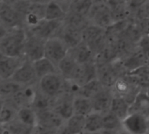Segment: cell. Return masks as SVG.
<instances>
[{
	"mask_svg": "<svg viewBox=\"0 0 149 134\" xmlns=\"http://www.w3.org/2000/svg\"><path fill=\"white\" fill-rule=\"evenodd\" d=\"M26 38L27 31L25 27L8 30L0 40V52L12 57H25L24 49Z\"/></svg>",
	"mask_w": 149,
	"mask_h": 134,
	"instance_id": "6da1fadb",
	"label": "cell"
},
{
	"mask_svg": "<svg viewBox=\"0 0 149 134\" xmlns=\"http://www.w3.org/2000/svg\"><path fill=\"white\" fill-rule=\"evenodd\" d=\"M83 41L88 45L96 56L108 45L106 30L91 24L83 31Z\"/></svg>",
	"mask_w": 149,
	"mask_h": 134,
	"instance_id": "7a4b0ae2",
	"label": "cell"
},
{
	"mask_svg": "<svg viewBox=\"0 0 149 134\" xmlns=\"http://www.w3.org/2000/svg\"><path fill=\"white\" fill-rule=\"evenodd\" d=\"M111 90L114 96L124 98L131 105L136 96L143 90L138 85L132 76L126 74L125 76L118 78Z\"/></svg>",
	"mask_w": 149,
	"mask_h": 134,
	"instance_id": "3957f363",
	"label": "cell"
},
{
	"mask_svg": "<svg viewBox=\"0 0 149 134\" xmlns=\"http://www.w3.org/2000/svg\"><path fill=\"white\" fill-rule=\"evenodd\" d=\"M91 24L107 30L114 24L111 11L105 1H94L88 15Z\"/></svg>",
	"mask_w": 149,
	"mask_h": 134,
	"instance_id": "277c9868",
	"label": "cell"
},
{
	"mask_svg": "<svg viewBox=\"0 0 149 134\" xmlns=\"http://www.w3.org/2000/svg\"><path fill=\"white\" fill-rule=\"evenodd\" d=\"M64 79L59 73L48 75L39 80L38 90L50 99H55L62 93Z\"/></svg>",
	"mask_w": 149,
	"mask_h": 134,
	"instance_id": "5b68a950",
	"label": "cell"
},
{
	"mask_svg": "<svg viewBox=\"0 0 149 134\" xmlns=\"http://www.w3.org/2000/svg\"><path fill=\"white\" fill-rule=\"evenodd\" d=\"M63 27V20L49 21L43 19L35 26L26 29V31L33 35L47 41L52 38H58Z\"/></svg>",
	"mask_w": 149,
	"mask_h": 134,
	"instance_id": "8992f818",
	"label": "cell"
},
{
	"mask_svg": "<svg viewBox=\"0 0 149 134\" xmlns=\"http://www.w3.org/2000/svg\"><path fill=\"white\" fill-rule=\"evenodd\" d=\"M69 49L60 38H52L45 43V58L56 67L67 56Z\"/></svg>",
	"mask_w": 149,
	"mask_h": 134,
	"instance_id": "52a82bcc",
	"label": "cell"
},
{
	"mask_svg": "<svg viewBox=\"0 0 149 134\" xmlns=\"http://www.w3.org/2000/svg\"><path fill=\"white\" fill-rule=\"evenodd\" d=\"M0 24L8 30L23 27L24 16L14 8L12 3L4 2L0 10Z\"/></svg>",
	"mask_w": 149,
	"mask_h": 134,
	"instance_id": "ba28073f",
	"label": "cell"
},
{
	"mask_svg": "<svg viewBox=\"0 0 149 134\" xmlns=\"http://www.w3.org/2000/svg\"><path fill=\"white\" fill-rule=\"evenodd\" d=\"M97 80L101 83L104 88L109 90H112L116 82L122 76L119 69L114 61L111 63L97 65Z\"/></svg>",
	"mask_w": 149,
	"mask_h": 134,
	"instance_id": "9c48e42d",
	"label": "cell"
},
{
	"mask_svg": "<svg viewBox=\"0 0 149 134\" xmlns=\"http://www.w3.org/2000/svg\"><path fill=\"white\" fill-rule=\"evenodd\" d=\"M45 43L46 41L44 40L27 32V38L24 49V56L26 60L34 62L44 58Z\"/></svg>",
	"mask_w": 149,
	"mask_h": 134,
	"instance_id": "30bf717a",
	"label": "cell"
},
{
	"mask_svg": "<svg viewBox=\"0 0 149 134\" xmlns=\"http://www.w3.org/2000/svg\"><path fill=\"white\" fill-rule=\"evenodd\" d=\"M11 81L22 87H29L38 84L39 80L36 76L33 62L26 60L16 70L11 78Z\"/></svg>",
	"mask_w": 149,
	"mask_h": 134,
	"instance_id": "8fae6325",
	"label": "cell"
},
{
	"mask_svg": "<svg viewBox=\"0 0 149 134\" xmlns=\"http://www.w3.org/2000/svg\"><path fill=\"white\" fill-rule=\"evenodd\" d=\"M25 60V57H12L0 52V78L1 80H11L16 70Z\"/></svg>",
	"mask_w": 149,
	"mask_h": 134,
	"instance_id": "7c38bea8",
	"label": "cell"
},
{
	"mask_svg": "<svg viewBox=\"0 0 149 134\" xmlns=\"http://www.w3.org/2000/svg\"><path fill=\"white\" fill-rule=\"evenodd\" d=\"M122 129L130 134H146L148 132V118L139 114H129L122 121Z\"/></svg>",
	"mask_w": 149,
	"mask_h": 134,
	"instance_id": "4fadbf2b",
	"label": "cell"
},
{
	"mask_svg": "<svg viewBox=\"0 0 149 134\" xmlns=\"http://www.w3.org/2000/svg\"><path fill=\"white\" fill-rule=\"evenodd\" d=\"M74 97L72 95L61 93L55 99H54L53 110L57 113L65 122L74 115L73 107Z\"/></svg>",
	"mask_w": 149,
	"mask_h": 134,
	"instance_id": "5bb4252c",
	"label": "cell"
},
{
	"mask_svg": "<svg viewBox=\"0 0 149 134\" xmlns=\"http://www.w3.org/2000/svg\"><path fill=\"white\" fill-rule=\"evenodd\" d=\"M118 60L127 74L149 63L147 56L138 47L124 58L118 59Z\"/></svg>",
	"mask_w": 149,
	"mask_h": 134,
	"instance_id": "9a60e30c",
	"label": "cell"
},
{
	"mask_svg": "<svg viewBox=\"0 0 149 134\" xmlns=\"http://www.w3.org/2000/svg\"><path fill=\"white\" fill-rule=\"evenodd\" d=\"M79 68L80 65L74 60V59L72 57L69 52L67 54V56L57 66L58 73L61 75V76L64 80H68L73 82H74V80H76Z\"/></svg>",
	"mask_w": 149,
	"mask_h": 134,
	"instance_id": "2e32d148",
	"label": "cell"
},
{
	"mask_svg": "<svg viewBox=\"0 0 149 134\" xmlns=\"http://www.w3.org/2000/svg\"><path fill=\"white\" fill-rule=\"evenodd\" d=\"M113 92L111 90L104 88L97 94H96L92 98V107L93 111L98 113H104L110 110L111 104L113 99Z\"/></svg>",
	"mask_w": 149,
	"mask_h": 134,
	"instance_id": "e0dca14e",
	"label": "cell"
},
{
	"mask_svg": "<svg viewBox=\"0 0 149 134\" xmlns=\"http://www.w3.org/2000/svg\"><path fill=\"white\" fill-rule=\"evenodd\" d=\"M38 124L43 127H47L54 130H59L64 124L65 121L55 113L53 109L37 113Z\"/></svg>",
	"mask_w": 149,
	"mask_h": 134,
	"instance_id": "ac0fdd59",
	"label": "cell"
},
{
	"mask_svg": "<svg viewBox=\"0 0 149 134\" xmlns=\"http://www.w3.org/2000/svg\"><path fill=\"white\" fill-rule=\"evenodd\" d=\"M97 79V69L95 61L80 65L77 76L74 80L80 87Z\"/></svg>",
	"mask_w": 149,
	"mask_h": 134,
	"instance_id": "d6986e66",
	"label": "cell"
},
{
	"mask_svg": "<svg viewBox=\"0 0 149 134\" xmlns=\"http://www.w3.org/2000/svg\"><path fill=\"white\" fill-rule=\"evenodd\" d=\"M58 38H60L70 50L83 42V32L63 24V27Z\"/></svg>",
	"mask_w": 149,
	"mask_h": 134,
	"instance_id": "ffe728a7",
	"label": "cell"
},
{
	"mask_svg": "<svg viewBox=\"0 0 149 134\" xmlns=\"http://www.w3.org/2000/svg\"><path fill=\"white\" fill-rule=\"evenodd\" d=\"M130 114H139L145 117H149V97L146 90H141L130 105Z\"/></svg>",
	"mask_w": 149,
	"mask_h": 134,
	"instance_id": "44dd1931",
	"label": "cell"
},
{
	"mask_svg": "<svg viewBox=\"0 0 149 134\" xmlns=\"http://www.w3.org/2000/svg\"><path fill=\"white\" fill-rule=\"evenodd\" d=\"M69 53L79 65H84L89 62L95 61V54L91 49L84 41L78 46L69 50Z\"/></svg>",
	"mask_w": 149,
	"mask_h": 134,
	"instance_id": "7402d4cb",
	"label": "cell"
},
{
	"mask_svg": "<svg viewBox=\"0 0 149 134\" xmlns=\"http://www.w3.org/2000/svg\"><path fill=\"white\" fill-rule=\"evenodd\" d=\"M109 7L114 23L125 20L130 18L126 1H105Z\"/></svg>",
	"mask_w": 149,
	"mask_h": 134,
	"instance_id": "603a6c76",
	"label": "cell"
},
{
	"mask_svg": "<svg viewBox=\"0 0 149 134\" xmlns=\"http://www.w3.org/2000/svg\"><path fill=\"white\" fill-rule=\"evenodd\" d=\"M33 66L38 80L48 75L58 73L57 67L45 57L33 62Z\"/></svg>",
	"mask_w": 149,
	"mask_h": 134,
	"instance_id": "cb8c5ba5",
	"label": "cell"
},
{
	"mask_svg": "<svg viewBox=\"0 0 149 134\" xmlns=\"http://www.w3.org/2000/svg\"><path fill=\"white\" fill-rule=\"evenodd\" d=\"M17 118L23 124L35 129L38 124V117L36 111L32 107H23L17 112Z\"/></svg>",
	"mask_w": 149,
	"mask_h": 134,
	"instance_id": "d4e9b609",
	"label": "cell"
},
{
	"mask_svg": "<svg viewBox=\"0 0 149 134\" xmlns=\"http://www.w3.org/2000/svg\"><path fill=\"white\" fill-rule=\"evenodd\" d=\"M66 15L67 13L62 8V6H61L60 2H55V1L47 2L44 19L49 21L63 20Z\"/></svg>",
	"mask_w": 149,
	"mask_h": 134,
	"instance_id": "484cf974",
	"label": "cell"
},
{
	"mask_svg": "<svg viewBox=\"0 0 149 134\" xmlns=\"http://www.w3.org/2000/svg\"><path fill=\"white\" fill-rule=\"evenodd\" d=\"M129 110H130V104L124 98L118 96L113 97L110 110L114 115H116L121 121L125 119L127 116L130 114Z\"/></svg>",
	"mask_w": 149,
	"mask_h": 134,
	"instance_id": "4316f807",
	"label": "cell"
},
{
	"mask_svg": "<svg viewBox=\"0 0 149 134\" xmlns=\"http://www.w3.org/2000/svg\"><path fill=\"white\" fill-rule=\"evenodd\" d=\"M73 107L74 114L83 117H86L93 111L91 99L80 96H76L74 97Z\"/></svg>",
	"mask_w": 149,
	"mask_h": 134,
	"instance_id": "83f0119b",
	"label": "cell"
},
{
	"mask_svg": "<svg viewBox=\"0 0 149 134\" xmlns=\"http://www.w3.org/2000/svg\"><path fill=\"white\" fill-rule=\"evenodd\" d=\"M94 1L90 0H76L68 2V12H72L85 18H88L90 11L93 6Z\"/></svg>",
	"mask_w": 149,
	"mask_h": 134,
	"instance_id": "f1b7e54d",
	"label": "cell"
},
{
	"mask_svg": "<svg viewBox=\"0 0 149 134\" xmlns=\"http://www.w3.org/2000/svg\"><path fill=\"white\" fill-rule=\"evenodd\" d=\"M127 75L132 76L143 90H146L149 87V63L129 72Z\"/></svg>",
	"mask_w": 149,
	"mask_h": 134,
	"instance_id": "f546056e",
	"label": "cell"
},
{
	"mask_svg": "<svg viewBox=\"0 0 149 134\" xmlns=\"http://www.w3.org/2000/svg\"><path fill=\"white\" fill-rule=\"evenodd\" d=\"M63 24L67 26L83 32L88 26L91 25V22L88 19V18L74 14L72 12H68L67 13L65 19H63Z\"/></svg>",
	"mask_w": 149,
	"mask_h": 134,
	"instance_id": "4dcf8cb0",
	"label": "cell"
},
{
	"mask_svg": "<svg viewBox=\"0 0 149 134\" xmlns=\"http://www.w3.org/2000/svg\"><path fill=\"white\" fill-rule=\"evenodd\" d=\"M24 87L13 83L11 80L0 81V99L4 101L10 100Z\"/></svg>",
	"mask_w": 149,
	"mask_h": 134,
	"instance_id": "1f68e13d",
	"label": "cell"
},
{
	"mask_svg": "<svg viewBox=\"0 0 149 134\" xmlns=\"http://www.w3.org/2000/svg\"><path fill=\"white\" fill-rule=\"evenodd\" d=\"M103 131H120L122 130V121L110 110L102 113Z\"/></svg>",
	"mask_w": 149,
	"mask_h": 134,
	"instance_id": "d6a6232c",
	"label": "cell"
},
{
	"mask_svg": "<svg viewBox=\"0 0 149 134\" xmlns=\"http://www.w3.org/2000/svg\"><path fill=\"white\" fill-rule=\"evenodd\" d=\"M103 131L102 114L92 111L85 117V131L91 132H100Z\"/></svg>",
	"mask_w": 149,
	"mask_h": 134,
	"instance_id": "836d02e7",
	"label": "cell"
},
{
	"mask_svg": "<svg viewBox=\"0 0 149 134\" xmlns=\"http://www.w3.org/2000/svg\"><path fill=\"white\" fill-rule=\"evenodd\" d=\"M65 125L70 134H82L85 131V117L74 114L65 122Z\"/></svg>",
	"mask_w": 149,
	"mask_h": 134,
	"instance_id": "e575fe53",
	"label": "cell"
},
{
	"mask_svg": "<svg viewBox=\"0 0 149 134\" xmlns=\"http://www.w3.org/2000/svg\"><path fill=\"white\" fill-rule=\"evenodd\" d=\"M103 89H104V87L101 84V83L97 79H96V80L82 86L79 90L77 96L91 99L96 94H97Z\"/></svg>",
	"mask_w": 149,
	"mask_h": 134,
	"instance_id": "d590c367",
	"label": "cell"
},
{
	"mask_svg": "<svg viewBox=\"0 0 149 134\" xmlns=\"http://www.w3.org/2000/svg\"><path fill=\"white\" fill-rule=\"evenodd\" d=\"M137 47L145 53L147 58H149V35L141 37V39L137 44Z\"/></svg>",
	"mask_w": 149,
	"mask_h": 134,
	"instance_id": "8d00e7d4",
	"label": "cell"
},
{
	"mask_svg": "<svg viewBox=\"0 0 149 134\" xmlns=\"http://www.w3.org/2000/svg\"><path fill=\"white\" fill-rule=\"evenodd\" d=\"M142 14L143 18L149 19V1H146V4L142 7Z\"/></svg>",
	"mask_w": 149,
	"mask_h": 134,
	"instance_id": "74e56055",
	"label": "cell"
},
{
	"mask_svg": "<svg viewBox=\"0 0 149 134\" xmlns=\"http://www.w3.org/2000/svg\"><path fill=\"white\" fill-rule=\"evenodd\" d=\"M7 32H8V29H6L3 25L0 24V40H1L6 34Z\"/></svg>",
	"mask_w": 149,
	"mask_h": 134,
	"instance_id": "f35d334b",
	"label": "cell"
},
{
	"mask_svg": "<svg viewBox=\"0 0 149 134\" xmlns=\"http://www.w3.org/2000/svg\"><path fill=\"white\" fill-rule=\"evenodd\" d=\"M101 134H119V131H102Z\"/></svg>",
	"mask_w": 149,
	"mask_h": 134,
	"instance_id": "ab89813d",
	"label": "cell"
},
{
	"mask_svg": "<svg viewBox=\"0 0 149 134\" xmlns=\"http://www.w3.org/2000/svg\"><path fill=\"white\" fill-rule=\"evenodd\" d=\"M82 134H101V131L100 132H91V131H84Z\"/></svg>",
	"mask_w": 149,
	"mask_h": 134,
	"instance_id": "60d3db41",
	"label": "cell"
},
{
	"mask_svg": "<svg viewBox=\"0 0 149 134\" xmlns=\"http://www.w3.org/2000/svg\"><path fill=\"white\" fill-rule=\"evenodd\" d=\"M119 134H130L129 132H127L126 131H125L124 129H122L120 131H119Z\"/></svg>",
	"mask_w": 149,
	"mask_h": 134,
	"instance_id": "b9f144b4",
	"label": "cell"
},
{
	"mask_svg": "<svg viewBox=\"0 0 149 134\" xmlns=\"http://www.w3.org/2000/svg\"><path fill=\"white\" fill-rule=\"evenodd\" d=\"M146 94H147V95H148V97H149V87L146 89Z\"/></svg>",
	"mask_w": 149,
	"mask_h": 134,
	"instance_id": "7bdbcfd3",
	"label": "cell"
},
{
	"mask_svg": "<svg viewBox=\"0 0 149 134\" xmlns=\"http://www.w3.org/2000/svg\"><path fill=\"white\" fill-rule=\"evenodd\" d=\"M148 131H149V117H148Z\"/></svg>",
	"mask_w": 149,
	"mask_h": 134,
	"instance_id": "ee69618b",
	"label": "cell"
},
{
	"mask_svg": "<svg viewBox=\"0 0 149 134\" xmlns=\"http://www.w3.org/2000/svg\"><path fill=\"white\" fill-rule=\"evenodd\" d=\"M146 134H149V131H148V132H147V133H146Z\"/></svg>",
	"mask_w": 149,
	"mask_h": 134,
	"instance_id": "f6af8a7d",
	"label": "cell"
},
{
	"mask_svg": "<svg viewBox=\"0 0 149 134\" xmlns=\"http://www.w3.org/2000/svg\"><path fill=\"white\" fill-rule=\"evenodd\" d=\"M0 81H2V80H1V78H0Z\"/></svg>",
	"mask_w": 149,
	"mask_h": 134,
	"instance_id": "bcb514c9",
	"label": "cell"
},
{
	"mask_svg": "<svg viewBox=\"0 0 149 134\" xmlns=\"http://www.w3.org/2000/svg\"><path fill=\"white\" fill-rule=\"evenodd\" d=\"M148 60H149V58H148Z\"/></svg>",
	"mask_w": 149,
	"mask_h": 134,
	"instance_id": "7dc6e473",
	"label": "cell"
}]
</instances>
